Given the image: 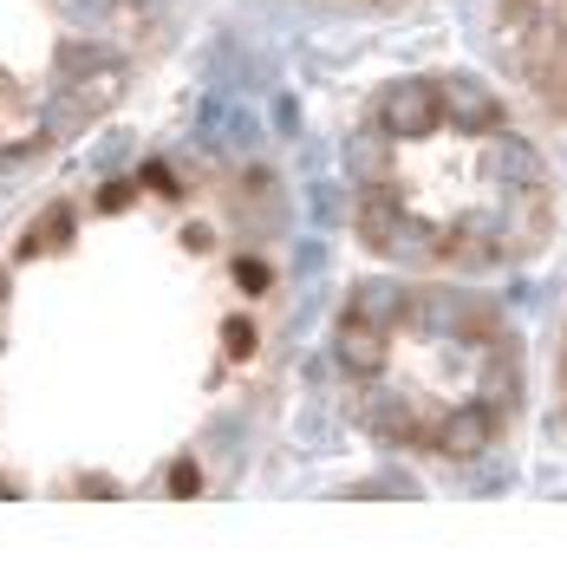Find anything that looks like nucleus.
<instances>
[{
  "mask_svg": "<svg viewBox=\"0 0 567 567\" xmlns=\"http://www.w3.org/2000/svg\"><path fill=\"white\" fill-rule=\"evenodd\" d=\"M359 7H398V0H359Z\"/></svg>",
  "mask_w": 567,
  "mask_h": 567,
  "instance_id": "nucleus-7",
  "label": "nucleus"
},
{
  "mask_svg": "<svg viewBox=\"0 0 567 567\" xmlns=\"http://www.w3.org/2000/svg\"><path fill=\"white\" fill-rule=\"evenodd\" d=\"M496 47L515 85L567 124V0H496Z\"/></svg>",
  "mask_w": 567,
  "mask_h": 567,
  "instance_id": "nucleus-5",
  "label": "nucleus"
},
{
  "mask_svg": "<svg viewBox=\"0 0 567 567\" xmlns=\"http://www.w3.org/2000/svg\"><path fill=\"white\" fill-rule=\"evenodd\" d=\"M561 411H567V340H561Z\"/></svg>",
  "mask_w": 567,
  "mask_h": 567,
  "instance_id": "nucleus-6",
  "label": "nucleus"
},
{
  "mask_svg": "<svg viewBox=\"0 0 567 567\" xmlns=\"http://www.w3.org/2000/svg\"><path fill=\"white\" fill-rule=\"evenodd\" d=\"M287 228L223 157H144L0 235V503H176L248 463Z\"/></svg>",
  "mask_w": 567,
  "mask_h": 567,
  "instance_id": "nucleus-1",
  "label": "nucleus"
},
{
  "mask_svg": "<svg viewBox=\"0 0 567 567\" xmlns=\"http://www.w3.org/2000/svg\"><path fill=\"white\" fill-rule=\"evenodd\" d=\"M352 223L372 255L424 275H503L555 235V171L470 72L385 85L346 144Z\"/></svg>",
  "mask_w": 567,
  "mask_h": 567,
  "instance_id": "nucleus-2",
  "label": "nucleus"
},
{
  "mask_svg": "<svg viewBox=\"0 0 567 567\" xmlns=\"http://www.w3.org/2000/svg\"><path fill=\"white\" fill-rule=\"evenodd\" d=\"M333 379L365 437L431 463H476L522 417V340L470 287L372 281L333 327Z\"/></svg>",
  "mask_w": 567,
  "mask_h": 567,
  "instance_id": "nucleus-3",
  "label": "nucleus"
},
{
  "mask_svg": "<svg viewBox=\"0 0 567 567\" xmlns=\"http://www.w3.org/2000/svg\"><path fill=\"white\" fill-rule=\"evenodd\" d=\"M171 0H0V164L92 131L157 59Z\"/></svg>",
  "mask_w": 567,
  "mask_h": 567,
  "instance_id": "nucleus-4",
  "label": "nucleus"
}]
</instances>
